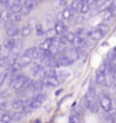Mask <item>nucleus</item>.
Returning <instances> with one entry per match:
<instances>
[{"mask_svg":"<svg viewBox=\"0 0 116 123\" xmlns=\"http://www.w3.org/2000/svg\"><path fill=\"white\" fill-rule=\"evenodd\" d=\"M97 101H98L100 110H103L104 112H109V111L113 110V100H112V97L108 93L101 92L97 97Z\"/></svg>","mask_w":116,"mask_h":123,"instance_id":"obj_1","label":"nucleus"},{"mask_svg":"<svg viewBox=\"0 0 116 123\" xmlns=\"http://www.w3.org/2000/svg\"><path fill=\"white\" fill-rule=\"evenodd\" d=\"M108 70H107V63H104L97 68L96 71V75H94V82L96 85H100V86H107L108 84Z\"/></svg>","mask_w":116,"mask_h":123,"instance_id":"obj_2","label":"nucleus"},{"mask_svg":"<svg viewBox=\"0 0 116 123\" xmlns=\"http://www.w3.org/2000/svg\"><path fill=\"white\" fill-rule=\"evenodd\" d=\"M109 31V25L107 22H100L97 26L93 29V37H92V41H100L103 40L105 36L108 34Z\"/></svg>","mask_w":116,"mask_h":123,"instance_id":"obj_3","label":"nucleus"},{"mask_svg":"<svg viewBox=\"0 0 116 123\" xmlns=\"http://www.w3.org/2000/svg\"><path fill=\"white\" fill-rule=\"evenodd\" d=\"M46 98V94L44 92H40V93H36L34 96H31L29 98V103H27V107L30 108L31 111H36L38 110L41 105H42V103L45 101Z\"/></svg>","mask_w":116,"mask_h":123,"instance_id":"obj_4","label":"nucleus"},{"mask_svg":"<svg viewBox=\"0 0 116 123\" xmlns=\"http://www.w3.org/2000/svg\"><path fill=\"white\" fill-rule=\"evenodd\" d=\"M29 98L30 97H23V96H18L12 98L10 101V107L12 111H22L23 108L27 107V103H29Z\"/></svg>","mask_w":116,"mask_h":123,"instance_id":"obj_5","label":"nucleus"},{"mask_svg":"<svg viewBox=\"0 0 116 123\" xmlns=\"http://www.w3.org/2000/svg\"><path fill=\"white\" fill-rule=\"evenodd\" d=\"M45 70V66L44 64H41V63H31L30 66H29V73H30L31 77H34V78H40L42 73Z\"/></svg>","mask_w":116,"mask_h":123,"instance_id":"obj_6","label":"nucleus"},{"mask_svg":"<svg viewBox=\"0 0 116 123\" xmlns=\"http://www.w3.org/2000/svg\"><path fill=\"white\" fill-rule=\"evenodd\" d=\"M82 105L86 111H89L92 114H97L100 107H98V101L97 100H87V98H83L82 100Z\"/></svg>","mask_w":116,"mask_h":123,"instance_id":"obj_7","label":"nucleus"},{"mask_svg":"<svg viewBox=\"0 0 116 123\" xmlns=\"http://www.w3.org/2000/svg\"><path fill=\"white\" fill-rule=\"evenodd\" d=\"M82 107H76L75 110H72L70 118H68V123H82V112H83Z\"/></svg>","mask_w":116,"mask_h":123,"instance_id":"obj_8","label":"nucleus"},{"mask_svg":"<svg viewBox=\"0 0 116 123\" xmlns=\"http://www.w3.org/2000/svg\"><path fill=\"white\" fill-rule=\"evenodd\" d=\"M6 36L10 38H17L18 36H21V27L17 25H6Z\"/></svg>","mask_w":116,"mask_h":123,"instance_id":"obj_9","label":"nucleus"},{"mask_svg":"<svg viewBox=\"0 0 116 123\" xmlns=\"http://www.w3.org/2000/svg\"><path fill=\"white\" fill-rule=\"evenodd\" d=\"M53 30H55V33H56V36H64L68 31V29H67L66 22L58 19V21L55 22V25H53Z\"/></svg>","mask_w":116,"mask_h":123,"instance_id":"obj_10","label":"nucleus"},{"mask_svg":"<svg viewBox=\"0 0 116 123\" xmlns=\"http://www.w3.org/2000/svg\"><path fill=\"white\" fill-rule=\"evenodd\" d=\"M74 15H75V12L67 6V7H64V8L62 10V12H60V21H63V22H70L72 18H74Z\"/></svg>","mask_w":116,"mask_h":123,"instance_id":"obj_11","label":"nucleus"},{"mask_svg":"<svg viewBox=\"0 0 116 123\" xmlns=\"http://www.w3.org/2000/svg\"><path fill=\"white\" fill-rule=\"evenodd\" d=\"M56 57H58V60H59V66L60 67H68V66H72L75 62L71 60L70 57L67 56V55H64V53H59V55H56Z\"/></svg>","mask_w":116,"mask_h":123,"instance_id":"obj_12","label":"nucleus"},{"mask_svg":"<svg viewBox=\"0 0 116 123\" xmlns=\"http://www.w3.org/2000/svg\"><path fill=\"white\" fill-rule=\"evenodd\" d=\"M101 18H103V22H111L116 18V10H105V11H101Z\"/></svg>","mask_w":116,"mask_h":123,"instance_id":"obj_13","label":"nucleus"},{"mask_svg":"<svg viewBox=\"0 0 116 123\" xmlns=\"http://www.w3.org/2000/svg\"><path fill=\"white\" fill-rule=\"evenodd\" d=\"M17 63L19 64V67L21 68H25V67H29L33 63V59L31 57H29V56H26V55H21V56L18 57V60H17Z\"/></svg>","mask_w":116,"mask_h":123,"instance_id":"obj_14","label":"nucleus"},{"mask_svg":"<svg viewBox=\"0 0 116 123\" xmlns=\"http://www.w3.org/2000/svg\"><path fill=\"white\" fill-rule=\"evenodd\" d=\"M18 45V43H17V38H10V37H7V38L4 40V43H3V48L6 49V51H8V52H11L15 47Z\"/></svg>","mask_w":116,"mask_h":123,"instance_id":"obj_15","label":"nucleus"},{"mask_svg":"<svg viewBox=\"0 0 116 123\" xmlns=\"http://www.w3.org/2000/svg\"><path fill=\"white\" fill-rule=\"evenodd\" d=\"M14 122V118H12V112L11 111H4L1 112L0 115V123H12Z\"/></svg>","mask_w":116,"mask_h":123,"instance_id":"obj_16","label":"nucleus"},{"mask_svg":"<svg viewBox=\"0 0 116 123\" xmlns=\"http://www.w3.org/2000/svg\"><path fill=\"white\" fill-rule=\"evenodd\" d=\"M70 75H71V73L67 70H58V79H59V82L62 84V82H66L68 78H70Z\"/></svg>","mask_w":116,"mask_h":123,"instance_id":"obj_17","label":"nucleus"},{"mask_svg":"<svg viewBox=\"0 0 116 123\" xmlns=\"http://www.w3.org/2000/svg\"><path fill=\"white\" fill-rule=\"evenodd\" d=\"M40 51H52V38H45L40 45H38Z\"/></svg>","mask_w":116,"mask_h":123,"instance_id":"obj_18","label":"nucleus"},{"mask_svg":"<svg viewBox=\"0 0 116 123\" xmlns=\"http://www.w3.org/2000/svg\"><path fill=\"white\" fill-rule=\"evenodd\" d=\"M31 30H33L31 25H30V23H26V25H23V26L21 27V36H22L23 38H26V37H29V36H30Z\"/></svg>","mask_w":116,"mask_h":123,"instance_id":"obj_19","label":"nucleus"},{"mask_svg":"<svg viewBox=\"0 0 116 123\" xmlns=\"http://www.w3.org/2000/svg\"><path fill=\"white\" fill-rule=\"evenodd\" d=\"M22 14H12V17L10 18V21L7 23L8 25H18L21 21H22Z\"/></svg>","mask_w":116,"mask_h":123,"instance_id":"obj_20","label":"nucleus"},{"mask_svg":"<svg viewBox=\"0 0 116 123\" xmlns=\"http://www.w3.org/2000/svg\"><path fill=\"white\" fill-rule=\"evenodd\" d=\"M10 66V56L8 55H0V68H7Z\"/></svg>","mask_w":116,"mask_h":123,"instance_id":"obj_21","label":"nucleus"},{"mask_svg":"<svg viewBox=\"0 0 116 123\" xmlns=\"http://www.w3.org/2000/svg\"><path fill=\"white\" fill-rule=\"evenodd\" d=\"M34 33H36L37 37H42V36H45V27L42 23H37L36 27H34Z\"/></svg>","mask_w":116,"mask_h":123,"instance_id":"obj_22","label":"nucleus"},{"mask_svg":"<svg viewBox=\"0 0 116 123\" xmlns=\"http://www.w3.org/2000/svg\"><path fill=\"white\" fill-rule=\"evenodd\" d=\"M75 31H67L66 34L63 36V38L66 40V43H67L68 45H71L72 44V41H74V38H75Z\"/></svg>","mask_w":116,"mask_h":123,"instance_id":"obj_23","label":"nucleus"},{"mask_svg":"<svg viewBox=\"0 0 116 123\" xmlns=\"http://www.w3.org/2000/svg\"><path fill=\"white\" fill-rule=\"evenodd\" d=\"M81 4H82V3H81L79 0H72L71 3H70V6H68V7H70V8H71L74 12H79Z\"/></svg>","mask_w":116,"mask_h":123,"instance_id":"obj_24","label":"nucleus"},{"mask_svg":"<svg viewBox=\"0 0 116 123\" xmlns=\"http://www.w3.org/2000/svg\"><path fill=\"white\" fill-rule=\"evenodd\" d=\"M38 3H40V1H38V0H27L26 1V4H23V6H26L27 8L30 10H34L37 7V6H38Z\"/></svg>","mask_w":116,"mask_h":123,"instance_id":"obj_25","label":"nucleus"},{"mask_svg":"<svg viewBox=\"0 0 116 123\" xmlns=\"http://www.w3.org/2000/svg\"><path fill=\"white\" fill-rule=\"evenodd\" d=\"M90 8H92V7H90L89 4L82 3V4H81V8H79V14H81V15H85V14H87L90 11Z\"/></svg>","mask_w":116,"mask_h":123,"instance_id":"obj_26","label":"nucleus"},{"mask_svg":"<svg viewBox=\"0 0 116 123\" xmlns=\"http://www.w3.org/2000/svg\"><path fill=\"white\" fill-rule=\"evenodd\" d=\"M14 0H0V6L3 7V8H10L11 4H12Z\"/></svg>","mask_w":116,"mask_h":123,"instance_id":"obj_27","label":"nucleus"},{"mask_svg":"<svg viewBox=\"0 0 116 123\" xmlns=\"http://www.w3.org/2000/svg\"><path fill=\"white\" fill-rule=\"evenodd\" d=\"M7 107H8V103H7V100L0 101V112H4V111H7Z\"/></svg>","mask_w":116,"mask_h":123,"instance_id":"obj_28","label":"nucleus"},{"mask_svg":"<svg viewBox=\"0 0 116 123\" xmlns=\"http://www.w3.org/2000/svg\"><path fill=\"white\" fill-rule=\"evenodd\" d=\"M10 96V90H7V89H3V90H0V97L3 98V100H6L7 97Z\"/></svg>","mask_w":116,"mask_h":123,"instance_id":"obj_29","label":"nucleus"},{"mask_svg":"<svg viewBox=\"0 0 116 123\" xmlns=\"http://www.w3.org/2000/svg\"><path fill=\"white\" fill-rule=\"evenodd\" d=\"M108 1H109V0H96V7H101V6H104L105 4V3H108Z\"/></svg>","mask_w":116,"mask_h":123,"instance_id":"obj_30","label":"nucleus"},{"mask_svg":"<svg viewBox=\"0 0 116 123\" xmlns=\"http://www.w3.org/2000/svg\"><path fill=\"white\" fill-rule=\"evenodd\" d=\"M59 6L63 7V8H64V7H67V0H59Z\"/></svg>","mask_w":116,"mask_h":123,"instance_id":"obj_31","label":"nucleus"},{"mask_svg":"<svg viewBox=\"0 0 116 123\" xmlns=\"http://www.w3.org/2000/svg\"><path fill=\"white\" fill-rule=\"evenodd\" d=\"M85 3L86 4H89L90 7H93V6H96V0H86Z\"/></svg>","mask_w":116,"mask_h":123,"instance_id":"obj_32","label":"nucleus"},{"mask_svg":"<svg viewBox=\"0 0 116 123\" xmlns=\"http://www.w3.org/2000/svg\"><path fill=\"white\" fill-rule=\"evenodd\" d=\"M17 1H19L21 4H26V1H27V0H17Z\"/></svg>","mask_w":116,"mask_h":123,"instance_id":"obj_33","label":"nucleus"},{"mask_svg":"<svg viewBox=\"0 0 116 123\" xmlns=\"http://www.w3.org/2000/svg\"><path fill=\"white\" fill-rule=\"evenodd\" d=\"M33 123H42V122H41V119H36V120H34Z\"/></svg>","mask_w":116,"mask_h":123,"instance_id":"obj_34","label":"nucleus"},{"mask_svg":"<svg viewBox=\"0 0 116 123\" xmlns=\"http://www.w3.org/2000/svg\"><path fill=\"white\" fill-rule=\"evenodd\" d=\"M3 85H4V84H3V82L0 81V90H1V86H3Z\"/></svg>","mask_w":116,"mask_h":123,"instance_id":"obj_35","label":"nucleus"},{"mask_svg":"<svg viewBox=\"0 0 116 123\" xmlns=\"http://www.w3.org/2000/svg\"><path fill=\"white\" fill-rule=\"evenodd\" d=\"M1 49H3V45L0 44V55H1Z\"/></svg>","mask_w":116,"mask_h":123,"instance_id":"obj_36","label":"nucleus"},{"mask_svg":"<svg viewBox=\"0 0 116 123\" xmlns=\"http://www.w3.org/2000/svg\"><path fill=\"white\" fill-rule=\"evenodd\" d=\"M112 51H113V52H115V53H116V47H115V48H113V49H112Z\"/></svg>","mask_w":116,"mask_h":123,"instance_id":"obj_37","label":"nucleus"},{"mask_svg":"<svg viewBox=\"0 0 116 123\" xmlns=\"http://www.w3.org/2000/svg\"><path fill=\"white\" fill-rule=\"evenodd\" d=\"M79 1H81V3H85L86 0H79Z\"/></svg>","mask_w":116,"mask_h":123,"instance_id":"obj_38","label":"nucleus"}]
</instances>
